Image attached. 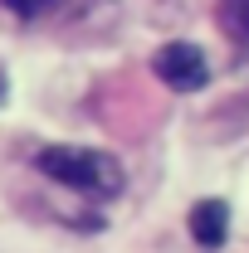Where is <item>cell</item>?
Listing matches in <instances>:
<instances>
[{"label": "cell", "mask_w": 249, "mask_h": 253, "mask_svg": "<svg viewBox=\"0 0 249 253\" xmlns=\"http://www.w3.org/2000/svg\"><path fill=\"white\" fill-rule=\"evenodd\" d=\"M34 170L88 200H118L127 185L123 161L98 146H44V151H34Z\"/></svg>", "instance_id": "6da1fadb"}, {"label": "cell", "mask_w": 249, "mask_h": 253, "mask_svg": "<svg viewBox=\"0 0 249 253\" xmlns=\"http://www.w3.org/2000/svg\"><path fill=\"white\" fill-rule=\"evenodd\" d=\"M152 73L166 83V88H176V93H200V88L210 83L205 49L190 44V39H171V44H161V49L152 54Z\"/></svg>", "instance_id": "7a4b0ae2"}, {"label": "cell", "mask_w": 249, "mask_h": 253, "mask_svg": "<svg viewBox=\"0 0 249 253\" xmlns=\"http://www.w3.org/2000/svg\"><path fill=\"white\" fill-rule=\"evenodd\" d=\"M186 224H190V239H195L200 249H220V244L230 239V205H225V200H195Z\"/></svg>", "instance_id": "3957f363"}, {"label": "cell", "mask_w": 249, "mask_h": 253, "mask_svg": "<svg viewBox=\"0 0 249 253\" xmlns=\"http://www.w3.org/2000/svg\"><path fill=\"white\" fill-rule=\"evenodd\" d=\"M215 20H220V30L230 34V44L249 54V0H220Z\"/></svg>", "instance_id": "277c9868"}, {"label": "cell", "mask_w": 249, "mask_h": 253, "mask_svg": "<svg viewBox=\"0 0 249 253\" xmlns=\"http://www.w3.org/2000/svg\"><path fill=\"white\" fill-rule=\"evenodd\" d=\"M10 15H20V20H49V15H59L63 0H0Z\"/></svg>", "instance_id": "5b68a950"}, {"label": "cell", "mask_w": 249, "mask_h": 253, "mask_svg": "<svg viewBox=\"0 0 249 253\" xmlns=\"http://www.w3.org/2000/svg\"><path fill=\"white\" fill-rule=\"evenodd\" d=\"M5 97H10V78L0 73V102H5Z\"/></svg>", "instance_id": "8992f818"}]
</instances>
